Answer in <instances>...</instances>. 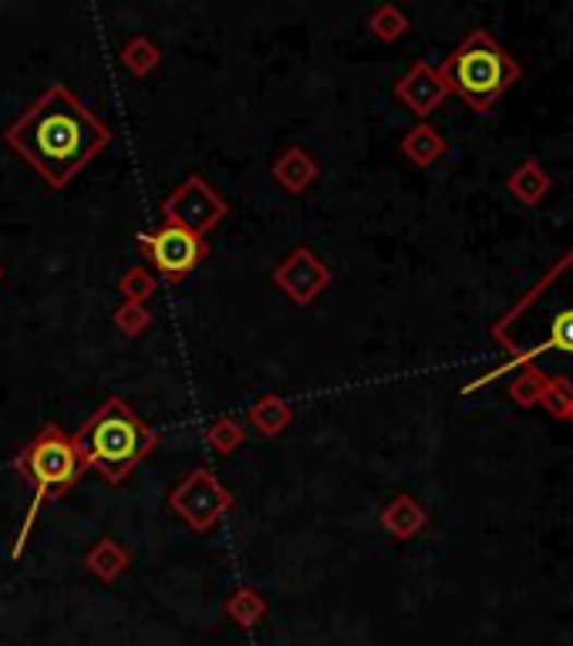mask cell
<instances>
[{
	"label": "cell",
	"instance_id": "cell-1",
	"mask_svg": "<svg viewBox=\"0 0 573 646\" xmlns=\"http://www.w3.org/2000/svg\"><path fill=\"white\" fill-rule=\"evenodd\" d=\"M4 142L51 189H68V182L111 145V129L68 85L55 81L11 121Z\"/></svg>",
	"mask_w": 573,
	"mask_h": 646
},
{
	"label": "cell",
	"instance_id": "cell-2",
	"mask_svg": "<svg viewBox=\"0 0 573 646\" xmlns=\"http://www.w3.org/2000/svg\"><path fill=\"white\" fill-rule=\"evenodd\" d=\"M88 468H95L105 481L122 484L156 448V428L142 421L126 397H108L98 411L71 434Z\"/></svg>",
	"mask_w": 573,
	"mask_h": 646
},
{
	"label": "cell",
	"instance_id": "cell-3",
	"mask_svg": "<svg viewBox=\"0 0 573 646\" xmlns=\"http://www.w3.org/2000/svg\"><path fill=\"white\" fill-rule=\"evenodd\" d=\"M14 468L31 481V489H34L31 505H27V515H24V525H21V533L14 539V549H11V555L21 559V552H24V546L31 539V529H34L41 505L48 499L68 495L74 484H79V478L88 471V465H85V458L79 452V444H74V438L61 424H45L17 452Z\"/></svg>",
	"mask_w": 573,
	"mask_h": 646
},
{
	"label": "cell",
	"instance_id": "cell-4",
	"mask_svg": "<svg viewBox=\"0 0 573 646\" xmlns=\"http://www.w3.org/2000/svg\"><path fill=\"white\" fill-rule=\"evenodd\" d=\"M435 71L442 74L449 95L455 92L476 111H489L520 81L513 55L496 45L486 31H473Z\"/></svg>",
	"mask_w": 573,
	"mask_h": 646
},
{
	"label": "cell",
	"instance_id": "cell-5",
	"mask_svg": "<svg viewBox=\"0 0 573 646\" xmlns=\"http://www.w3.org/2000/svg\"><path fill=\"white\" fill-rule=\"evenodd\" d=\"M169 509L189 525L193 533H210L213 525L234 509V495H229L226 484L210 471L196 468L189 471L182 481L172 484L169 492Z\"/></svg>",
	"mask_w": 573,
	"mask_h": 646
},
{
	"label": "cell",
	"instance_id": "cell-6",
	"mask_svg": "<svg viewBox=\"0 0 573 646\" xmlns=\"http://www.w3.org/2000/svg\"><path fill=\"white\" fill-rule=\"evenodd\" d=\"M226 213H229L226 199L203 176H189L163 199L166 226H179V229L196 232V236H206L213 226H219V219Z\"/></svg>",
	"mask_w": 573,
	"mask_h": 646
},
{
	"label": "cell",
	"instance_id": "cell-7",
	"mask_svg": "<svg viewBox=\"0 0 573 646\" xmlns=\"http://www.w3.org/2000/svg\"><path fill=\"white\" fill-rule=\"evenodd\" d=\"M139 250L148 256V263L159 270L166 283H179L193 273L203 256H206V239L196 232H186L179 226H159L156 232H142L135 236Z\"/></svg>",
	"mask_w": 573,
	"mask_h": 646
},
{
	"label": "cell",
	"instance_id": "cell-8",
	"mask_svg": "<svg viewBox=\"0 0 573 646\" xmlns=\"http://www.w3.org/2000/svg\"><path fill=\"white\" fill-rule=\"evenodd\" d=\"M274 287L297 307H311L327 287H331V270L327 263L308 250V247H297L290 250L277 270H274Z\"/></svg>",
	"mask_w": 573,
	"mask_h": 646
},
{
	"label": "cell",
	"instance_id": "cell-9",
	"mask_svg": "<svg viewBox=\"0 0 573 646\" xmlns=\"http://www.w3.org/2000/svg\"><path fill=\"white\" fill-rule=\"evenodd\" d=\"M395 98L418 118H429L445 98H449V88L442 74L429 64V61H415L398 81H395Z\"/></svg>",
	"mask_w": 573,
	"mask_h": 646
},
{
	"label": "cell",
	"instance_id": "cell-10",
	"mask_svg": "<svg viewBox=\"0 0 573 646\" xmlns=\"http://www.w3.org/2000/svg\"><path fill=\"white\" fill-rule=\"evenodd\" d=\"M271 176L274 182L290 192V195H300V192H308L318 179H321V162L308 152V148H300V145H290L274 166H271Z\"/></svg>",
	"mask_w": 573,
	"mask_h": 646
},
{
	"label": "cell",
	"instance_id": "cell-11",
	"mask_svg": "<svg viewBox=\"0 0 573 646\" xmlns=\"http://www.w3.org/2000/svg\"><path fill=\"white\" fill-rule=\"evenodd\" d=\"M426 525H429V512L411 495H395L385 509H381V529L398 542L415 539Z\"/></svg>",
	"mask_w": 573,
	"mask_h": 646
},
{
	"label": "cell",
	"instance_id": "cell-12",
	"mask_svg": "<svg viewBox=\"0 0 573 646\" xmlns=\"http://www.w3.org/2000/svg\"><path fill=\"white\" fill-rule=\"evenodd\" d=\"M129 565H132V555H129V549L119 542V539H98L88 552H85V570L98 579V583H105V586H111V583H119L126 573H129Z\"/></svg>",
	"mask_w": 573,
	"mask_h": 646
},
{
	"label": "cell",
	"instance_id": "cell-13",
	"mask_svg": "<svg viewBox=\"0 0 573 646\" xmlns=\"http://www.w3.org/2000/svg\"><path fill=\"white\" fill-rule=\"evenodd\" d=\"M445 148L449 145L442 139V132L435 125H429V121H418V125L408 129L405 139H402V155L411 162V166H418V169L435 166V162L445 155Z\"/></svg>",
	"mask_w": 573,
	"mask_h": 646
},
{
	"label": "cell",
	"instance_id": "cell-14",
	"mask_svg": "<svg viewBox=\"0 0 573 646\" xmlns=\"http://www.w3.org/2000/svg\"><path fill=\"white\" fill-rule=\"evenodd\" d=\"M506 189L513 192L516 202H523V206H540V202L547 199V192L553 189V179L547 176V169L540 166L537 158H526L520 169L510 172L506 179Z\"/></svg>",
	"mask_w": 573,
	"mask_h": 646
},
{
	"label": "cell",
	"instance_id": "cell-15",
	"mask_svg": "<svg viewBox=\"0 0 573 646\" xmlns=\"http://www.w3.org/2000/svg\"><path fill=\"white\" fill-rule=\"evenodd\" d=\"M250 424H253V431L256 434H263V438H277V434H284V428L294 421V408L290 404L280 397V394H263V397H256L253 404H250Z\"/></svg>",
	"mask_w": 573,
	"mask_h": 646
},
{
	"label": "cell",
	"instance_id": "cell-16",
	"mask_svg": "<svg viewBox=\"0 0 573 646\" xmlns=\"http://www.w3.org/2000/svg\"><path fill=\"white\" fill-rule=\"evenodd\" d=\"M223 613L234 620L237 626L250 630V626H256L266 617V599L253 586H240V589H234V593L226 596Z\"/></svg>",
	"mask_w": 573,
	"mask_h": 646
},
{
	"label": "cell",
	"instance_id": "cell-17",
	"mask_svg": "<svg viewBox=\"0 0 573 646\" xmlns=\"http://www.w3.org/2000/svg\"><path fill=\"white\" fill-rule=\"evenodd\" d=\"M523 374L510 384V400L520 404V408H537V404H544L547 397V387H550V378L537 368V363H523Z\"/></svg>",
	"mask_w": 573,
	"mask_h": 646
},
{
	"label": "cell",
	"instance_id": "cell-18",
	"mask_svg": "<svg viewBox=\"0 0 573 646\" xmlns=\"http://www.w3.org/2000/svg\"><path fill=\"white\" fill-rule=\"evenodd\" d=\"M122 64L135 74V77H148L152 71L159 68V61H163V51L156 48V40H148L145 34H139V37H132L129 45L122 48Z\"/></svg>",
	"mask_w": 573,
	"mask_h": 646
},
{
	"label": "cell",
	"instance_id": "cell-19",
	"mask_svg": "<svg viewBox=\"0 0 573 646\" xmlns=\"http://www.w3.org/2000/svg\"><path fill=\"white\" fill-rule=\"evenodd\" d=\"M368 27H371V34H374L378 40H385V45H392V40H398V37L408 34L411 24H408V17H405L402 8H395V4H381V8L371 11Z\"/></svg>",
	"mask_w": 573,
	"mask_h": 646
},
{
	"label": "cell",
	"instance_id": "cell-20",
	"mask_svg": "<svg viewBox=\"0 0 573 646\" xmlns=\"http://www.w3.org/2000/svg\"><path fill=\"white\" fill-rule=\"evenodd\" d=\"M243 438H247V431H243V424L240 421H234V418H213L210 421V428H206V444L216 452V455H234L240 444H243Z\"/></svg>",
	"mask_w": 573,
	"mask_h": 646
},
{
	"label": "cell",
	"instance_id": "cell-21",
	"mask_svg": "<svg viewBox=\"0 0 573 646\" xmlns=\"http://www.w3.org/2000/svg\"><path fill=\"white\" fill-rule=\"evenodd\" d=\"M156 287H159V279L152 276L145 266H129V270L122 273V279H119V294H122V300H129V303H145L152 294H156Z\"/></svg>",
	"mask_w": 573,
	"mask_h": 646
},
{
	"label": "cell",
	"instance_id": "cell-22",
	"mask_svg": "<svg viewBox=\"0 0 573 646\" xmlns=\"http://www.w3.org/2000/svg\"><path fill=\"white\" fill-rule=\"evenodd\" d=\"M111 323H115V327H119L126 337H139V334H145V331L152 327V313H148L145 303H129V300H122L119 307L111 310Z\"/></svg>",
	"mask_w": 573,
	"mask_h": 646
},
{
	"label": "cell",
	"instance_id": "cell-23",
	"mask_svg": "<svg viewBox=\"0 0 573 646\" xmlns=\"http://www.w3.org/2000/svg\"><path fill=\"white\" fill-rule=\"evenodd\" d=\"M553 347L573 354V307L557 313V320H553Z\"/></svg>",
	"mask_w": 573,
	"mask_h": 646
},
{
	"label": "cell",
	"instance_id": "cell-24",
	"mask_svg": "<svg viewBox=\"0 0 573 646\" xmlns=\"http://www.w3.org/2000/svg\"><path fill=\"white\" fill-rule=\"evenodd\" d=\"M563 421H570V424H573V397H570V404H566V411H563Z\"/></svg>",
	"mask_w": 573,
	"mask_h": 646
},
{
	"label": "cell",
	"instance_id": "cell-25",
	"mask_svg": "<svg viewBox=\"0 0 573 646\" xmlns=\"http://www.w3.org/2000/svg\"><path fill=\"white\" fill-rule=\"evenodd\" d=\"M0 279H4V270H0Z\"/></svg>",
	"mask_w": 573,
	"mask_h": 646
}]
</instances>
